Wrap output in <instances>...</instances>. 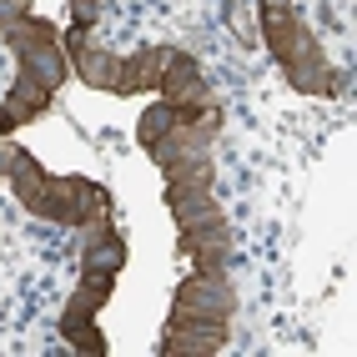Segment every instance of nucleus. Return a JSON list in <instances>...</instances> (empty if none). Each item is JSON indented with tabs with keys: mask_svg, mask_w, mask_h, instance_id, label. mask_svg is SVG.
<instances>
[{
	"mask_svg": "<svg viewBox=\"0 0 357 357\" xmlns=\"http://www.w3.org/2000/svg\"><path fill=\"white\" fill-rule=\"evenodd\" d=\"M257 20H261V36H267V51L287 70L292 91H302V96H342L347 91V76L327 66L322 45L302 26L297 6H257Z\"/></svg>",
	"mask_w": 357,
	"mask_h": 357,
	"instance_id": "1",
	"label": "nucleus"
},
{
	"mask_svg": "<svg viewBox=\"0 0 357 357\" xmlns=\"http://www.w3.org/2000/svg\"><path fill=\"white\" fill-rule=\"evenodd\" d=\"M231 317H236V287H231V277L227 272H192L176 287V297H172V317H166V327H202V332L227 337Z\"/></svg>",
	"mask_w": 357,
	"mask_h": 357,
	"instance_id": "2",
	"label": "nucleus"
},
{
	"mask_svg": "<svg viewBox=\"0 0 357 357\" xmlns=\"http://www.w3.org/2000/svg\"><path fill=\"white\" fill-rule=\"evenodd\" d=\"M0 40H6V51L20 61V66H36L45 86H56L70 76V61H66V45H61V31L51 26L45 15H20V20H6L0 26Z\"/></svg>",
	"mask_w": 357,
	"mask_h": 357,
	"instance_id": "3",
	"label": "nucleus"
},
{
	"mask_svg": "<svg viewBox=\"0 0 357 357\" xmlns=\"http://www.w3.org/2000/svg\"><path fill=\"white\" fill-rule=\"evenodd\" d=\"M91 31L96 26H76L70 20V31L61 36V45H66V61H70V70L86 81V86H96V91H111V96H121V61L126 56H111V51H101L96 40H91Z\"/></svg>",
	"mask_w": 357,
	"mask_h": 357,
	"instance_id": "4",
	"label": "nucleus"
},
{
	"mask_svg": "<svg viewBox=\"0 0 357 357\" xmlns=\"http://www.w3.org/2000/svg\"><path fill=\"white\" fill-rule=\"evenodd\" d=\"M101 217H111V192L101 181L56 176V206H51V222L56 227H91Z\"/></svg>",
	"mask_w": 357,
	"mask_h": 357,
	"instance_id": "5",
	"label": "nucleus"
},
{
	"mask_svg": "<svg viewBox=\"0 0 357 357\" xmlns=\"http://www.w3.org/2000/svg\"><path fill=\"white\" fill-rule=\"evenodd\" d=\"M156 91H161V101H172V106H181V111H206V106H217L202 61L186 56V51H172V61H166Z\"/></svg>",
	"mask_w": 357,
	"mask_h": 357,
	"instance_id": "6",
	"label": "nucleus"
},
{
	"mask_svg": "<svg viewBox=\"0 0 357 357\" xmlns=\"http://www.w3.org/2000/svg\"><path fill=\"white\" fill-rule=\"evenodd\" d=\"M51 96H56V86H45L36 66H20L10 96L0 101V136H10L15 126H26V121H40V111L51 106Z\"/></svg>",
	"mask_w": 357,
	"mask_h": 357,
	"instance_id": "7",
	"label": "nucleus"
},
{
	"mask_svg": "<svg viewBox=\"0 0 357 357\" xmlns=\"http://www.w3.org/2000/svg\"><path fill=\"white\" fill-rule=\"evenodd\" d=\"M181 257L197 261V272H227L231 267V227L222 222H206V227H186L181 231Z\"/></svg>",
	"mask_w": 357,
	"mask_h": 357,
	"instance_id": "8",
	"label": "nucleus"
},
{
	"mask_svg": "<svg viewBox=\"0 0 357 357\" xmlns=\"http://www.w3.org/2000/svg\"><path fill=\"white\" fill-rule=\"evenodd\" d=\"M81 236H86V242H81V272H116V277H121L126 242H121V231L111 227V217L81 227Z\"/></svg>",
	"mask_w": 357,
	"mask_h": 357,
	"instance_id": "9",
	"label": "nucleus"
},
{
	"mask_svg": "<svg viewBox=\"0 0 357 357\" xmlns=\"http://www.w3.org/2000/svg\"><path fill=\"white\" fill-rule=\"evenodd\" d=\"M166 211H172L176 231L222 222V206H217V197H211V186H166Z\"/></svg>",
	"mask_w": 357,
	"mask_h": 357,
	"instance_id": "10",
	"label": "nucleus"
},
{
	"mask_svg": "<svg viewBox=\"0 0 357 357\" xmlns=\"http://www.w3.org/2000/svg\"><path fill=\"white\" fill-rule=\"evenodd\" d=\"M111 292H116V272H81V287L70 292L66 312H61V327H70V322H96V312L111 302Z\"/></svg>",
	"mask_w": 357,
	"mask_h": 357,
	"instance_id": "11",
	"label": "nucleus"
},
{
	"mask_svg": "<svg viewBox=\"0 0 357 357\" xmlns=\"http://www.w3.org/2000/svg\"><path fill=\"white\" fill-rule=\"evenodd\" d=\"M166 61H172V45H141L121 61V96H136V91H156Z\"/></svg>",
	"mask_w": 357,
	"mask_h": 357,
	"instance_id": "12",
	"label": "nucleus"
},
{
	"mask_svg": "<svg viewBox=\"0 0 357 357\" xmlns=\"http://www.w3.org/2000/svg\"><path fill=\"white\" fill-rule=\"evenodd\" d=\"M227 347V337H217V332H202V327H166L156 352L161 357H217Z\"/></svg>",
	"mask_w": 357,
	"mask_h": 357,
	"instance_id": "13",
	"label": "nucleus"
},
{
	"mask_svg": "<svg viewBox=\"0 0 357 357\" xmlns=\"http://www.w3.org/2000/svg\"><path fill=\"white\" fill-rule=\"evenodd\" d=\"M176 116H181V106H172V101H151L146 111H141V121H136V141L151 151L156 141H161L166 131L176 126Z\"/></svg>",
	"mask_w": 357,
	"mask_h": 357,
	"instance_id": "14",
	"label": "nucleus"
},
{
	"mask_svg": "<svg viewBox=\"0 0 357 357\" xmlns=\"http://www.w3.org/2000/svg\"><path fill=\"white\" fill-rule=\"evenodd\" d=\"M61 337H66V347H76L86 357H106V337L96 332V322H70V327H61Z\"/></svg>",
	"mask_w": 357,
	"mask_h": 357,
	"instance_id": "15",
	"label": "nucleus"
},
{
	"mask_svg": "<svg viewBox=\"0 0 357 357\" xmlns=\"http://www.w3.org/2000/svg\"><path fill=\"white\" fill-rule=\"evenodd\" d=\"M101 6H106V0H70V20H76V26H96Z\"/></svg>",
	"mask_w": 357,
	"mask_h": 357,
	"instance_id": "16",
	"label": "nucleus"
},
{
	"mask_svg": "<svg viewBox=\"0 0 357 357\" xmlns=\"http://www.w3.org/2000/svg\"><path fill=\"white\" fill-rule=\"evenodd\" d=\"M36 6L31 0H0V26H6V20H20V15H31Z\"/></svg>",
	"mask_w": 357,
	"mask_h": 357,
	"instance_id": "17",
	"label": "nucleus"
},
{
	"mask_svg": "<svg viewBox=\"0 0 357 357\" xmlns=\"http://www.w3.org/2000/svg\"><path fill=\"white\" fill-rule=\"evenodd\" d=\"M257 6H292V0H257Z\"/></svg>",
	"mask_w": 357,
	"mask_h": 357,
	"instance_id": "18",
	"label": "nucleus"
},
{
	"mask_svg": "<svg viewBox=\"0 0 357 357\" xmlns=\"http://www.w3.org/2000/svg\"><path fill=\"white\" fill-rule=\"evenodd\" d=\"M0 176H6V172H0Z\"/></svg>",
	"mask_w": 357,
	"mask_h": 357,
	"instance_id": "19",
	"label": "nucleus"
}]
</instances>
